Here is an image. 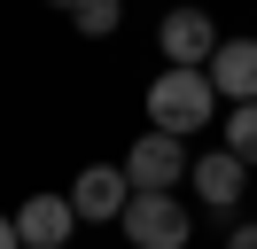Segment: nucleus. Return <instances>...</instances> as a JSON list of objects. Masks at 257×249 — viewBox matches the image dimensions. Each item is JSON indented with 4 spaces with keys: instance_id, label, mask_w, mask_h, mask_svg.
<instances>
[{
    "instance_id": "obj_11",
    "label": "nucleus",
    "mask_w": 257,
    "mask_h": 249,
    "mask_svg": "<svg viewBox=\"0 0 257 249\" xmlns=\"http://www.w3.org/2000/svg\"><path fill=\"white\" fill-rule=\"evenodd\" d=\"M226 249H257V218H249V226H234V233H226Z\"/></svg>"
},
{
    "instance_id": "obj_7",
    "label": "nucleus",
    "mask_w": 257,
    "mask_h": 249,
    "mask_svg": "<svg viewBox=\"0 0 257 249\" xmlns=\"http://www.w3.org/2000/svg\"><path fill=\"white\" fill-rule=\"evenodd\" d=\"M8 218H16V241H24V249H63L70 233H78V210H70V195H24Z\"/></svg>"
},
{
    "instance_id": "obj_5",
    "label": "nucleus",
    "mask_w": 257,
    "mask_h": 249,
    "mask_svg": "<svg viewBox=\"0 0 257 249\" xmlns=\"http://www.w3.org/2000/svg\"><path fill=\"white\" fill-rule=\"evenodd\" d=\"M187 187H195V202H203V210H234V202L249 195V164H241V156H226V148L187 156Z\"/></svg>"
},
{
    "instance_id": "obj_4",
    "label": "nucleus",
    "mask_w": 257,
    "mask_h": 249,
    "mask_svg": "<svg viewBox=\"0 0 257 249\" xmlns=\"http://www.w3.org/2000/svg\"><path fill=\"white\" fill-rule=\"evenodd\" d=\"M125 195H133L125 164H86L78 179H70V210H78V226H117Z\"/></svg>"
},
{
    "instance_id": "obj_9",
    "label": "nucleus",
    "mask_w": 257,
    "mask_h": 249,
    "mask_svg": "<svg viewBox=\"0 0 257 249\" xmlns=\"http://www.w3.org/2000/svg\"><path fill=\"white\" fill-rule=\"evenodd\" d=\"M218 148L257 171V101H226V140H218Z\"/></svg>"
},
{
    "instance_id": "obj_1",
    "label": "nucleus",
    "mask_w": 257,
    "mask_h": 249,
    "mask_svg": "<svg viewBox=\"0 0 257 249\" xmlns=\"http://www.w3.org/2000/svg\"><path fill=\"white\" fill-rule=\"evenodd\" d=\"M210 117H218V86H210V70H187V62H172V70L148 78V125L156 133H210Z\"/></svg>"
},
{
    "instance_id": "obj_13",
    "label": "nucleus",
    "mask_w": 257,
    "mask_h": 249,
    "mask_svg": "<svg viewBox=\"0 0 257 249\" xmlns=\"http://www.w3.org/2000/svg\"><path fill=\"white\" fill-rule=\"evenodd\" d=\"M47 8H70V0H47Z\"/></svg>"
},
{
    "instance_id": "obj_8",
    "label": "nucleus",
    "mask_w": 257,
    "mask_h": 249,
    "mask_svg": "<svg viewBox=\"0 0 257 249\" xmlns=\"http://www.w3.org/2000/svg\"><path fill=\"white\" fill-rule=\"evenodd\" d=\"M203 70L218 86V101H257V39H218Z\"/></svg>"
},
{
    "instance_id": "obj_3",
    "label": "nucleus",
    "mask_w": 257,
    "mask_h": 249,
    "mask_svg": "<svg viewBox=\"0 0 257 249\" xmlns=\"http://www.w3.org/2000/svg\"><path fill=\"white\" fill-rule=\"evenodd\" d=\"M125 179H133V195H164V187H179V179H187V140L148 125V133L125 148Z\"/></svg>"
},
{
    "instance_id": "obj_12",
    "label": "nucleus",
    "mask_w": 257,
    "mask_h": 249,
    "mask_svg": "<svg viewBox=\"0 0 257 249\" xmlns=\"http://www.w3.org/2000/svg\"><path fill=\"white\" fill-rule=\"evenodd\" d=\"M0 249H24V241H16V218H8V210H0Z\"/></svg>"
},
{
    "instance_id": "obj_2",
    "label": "nucleus",
    "mask_w": 257,
    "mask_h": 249,
    "mask_svg": "<svg viewBox=\"0 0 257 249\" xmlns=\"http://www.w3.org/2000/svg\"><path fill=\"white\" fill-rule=\"evenodd\" d=\"M117 226H125L133 249H187L195 241V218H187V202H179V187H164V195H125Z\"/></svg>"
},
{
    "instance_id": "obj_6",
    "label": "nucleus",
    "mask_w": 257,
    "mask_h": 249,
    "mask_svg": "<svg viewBox=\"0 0 257 249\" xmlns=\"http://www.w3.org/2000/svg\"><path fill=\"white\" fill-rule=\"evenodd\" d=\"M156 47H164V62H187V70H203V62H210V47H218V24H210V8H164Z\"/></svg>"
},
{
    "instance_id": "obj_10",
    "label": "nucleus",
    "mask_w": 257,
    "mask_h": 249,
    "mask_svg": "<svg viewBox=\"0 0 257 249\" xmlns=\"http://www.w3.org/2000/svg\"><path fill=\"white\" fill-rule=\"evenodd\" d=\"M70 24H78L86 39H109V31L125 24V0H70Z\"/></svg>"
}]
</instances>
